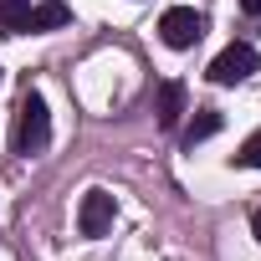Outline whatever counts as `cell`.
Returning a JSON list of instances; mask_svg holds the SVG:
<instances>
[{
	"instance_id": "1",
	"label": "cell",
	"mask_w": 261,
	"mask_h": 261,
	"mask_svg": "<svg viewBox=\"0 0 261 261\" xmlns=\"http://www.w3.org/2000/svg\"><path fill=\"white\" fill-rule=\"evenodd\" d=\"M51 139V113H46V97L41 92H26L21 108H16V154H41Z\"/></svg>"
},
{
	"instance_id": "2",
	"label": "cell",
	"mask_w": 261,
	"mask_h": 261,
	"mask_svg": "<svg viewBox=\"0 0 261 261\" xmlns=\"http://www.w3.org/2000/svg\"><path fill=\"white\" fill-rule=\"evenodd\" d=\"M159 36H164V46L190 51V46L205 36V16H200V11H190V6H169V11L159 16Z\"/></svg>"
},
{
	"instance_id": "3",
	"label": "cell",
	"mask_w": 261,
	"mask_h": 261,
	"mask_svg": "<svg viewBox=\"0 0 261 261\" xmlns=\"http://www.w3.org/2000/svg\"><path fill=\"white\" fill-rule=\"evenodd\" d=\"M256 67H261L256 46H246V41H230V46H225V51L210 62V82H215V87H236V82H246Z\"/></svg>"
},
{
	"instance_id": "4",
	"label": "cell",
	"mask_w": 261,
	"mask_h": 261,
	"mask_svg": "<svg viewBox=\"0 0 261 261\" xmlns=\"http://www.w3.org/2000/svg\"><path fill=\"white\" fill-rule=\"evenodd\" d=\"M113 215H118L113 195H108V190H87V195H82V205H77V230H82L87 241H97V236H108V230H113Z\"/></svg>"
},
{
	"instance_id": "5",
	"label": "cell",
	"mask_w": 261,
	"mask_h": 261,
	"mask_svg": "<svg viewBox=\"0 0 261 261\" xmlns=\"http://www.w3.org/2000/svg\"><path fill=\"white\" fill-rule=\"evenodd\" d=\"M72 21V11L62 6V0H41V6L26 11V31H62Z\"/></svg>"
},
{
	"instance_id": "6",
	"label": "cell",
	"mask_w": 261,
	"mask_h": 261,
	"mask_svg": "<svg viewBox=\"0 0 261 261\" xmlns=\"http://www.w3.org/2000/svg\"><path fill=\"white\" fill-rule=\"evenodd\" d=\"M185 118V82H164L159 87V128H174Z\"/></svg>"
},
{
	"instance_id": "7",
	"label": "cell",
	"mask_w": 261,
	"mask_h": 261,
	"mask_svg": "<svg viewBox=\"0 0 261 261\" xmlns=\"http://www.w3.org/2000/svg\"><path fill=\"white\" fill-rule=\"evenodd\" d=\"M26 11H31V0H0V31L21 36L26 31Z\"/></svg>"
},
{
	"instance_id": "8",
	"label": "cell",
	"mask_w": 261,
	"mask_h": 261,
	"mask_svg": "<svg viewBox=\"0 0 261 261\" xmlns=\"http://www.w3.org/2000/svg\"><path fill=\"white\" fill-rule=\"evenodd\" d=\"M210 134H220V113H215V108H205V113L185 128V144L195 149V144H200V139H210Z\"/></svg>"
},
{
	"instance_id": "9",
	"label": "cell",
	"mask_w": 261,
	"mask_h": 261,
	"mask_svg": "<svg viewBox=\"0 0 261 261\" xmlns=\"http://www.w3.org/2000/svg\"><path fill=\"white\" fill-rule=\"evenodd\" d=\"M236 164H246V169H261V128L241 144V154H236Z\"/></svg>"
},
{
	"instance_id": "10",
	"label": "cell",
	"mask_w": 261,
	"mask_h": 261,
	"mask_svg": "<svg viewBox=\"0 0 261 261\" xmlns=\"http://www.w3.org/2000/svg\"><path fill=\"white\" fill-rule=\"evenodd\" d=\"M241 11L246 16H261V0H241Z\"/></svg>"
},
{
	"instance_id": "11",
	"label": "cell",
	"mask_w": 261,
	"mask_h": 261,
	"mask_svg": "<svg viewBox=\"0 0 261 261\" xmlns=\"http://www.w3.org/2000/svg\"><path fill=\"white\" fill-rule=\"evenodd\" d=\"M251 236H256V241H261V210H256V215H251Z\"/></svg>"
}]
</instances>
